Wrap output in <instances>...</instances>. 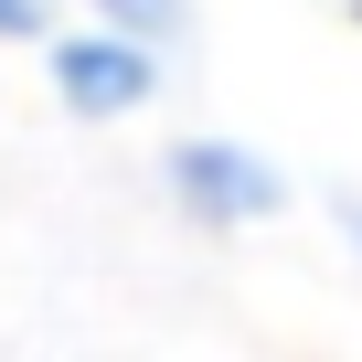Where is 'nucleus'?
<instances>
[{
  "mask_svg": "<svg viewBox=\"0 0 362 362\" xmlns=\"http://www.w3.org/2000/svg\"><path fill=\"white\" fill-rule=\"evenodd\" d=\"M170 192H181L192 224H267V214H288V181L256 149H235V139H170Z\"/></svg>",
  "mask_w": 362,
  "mask_h": 362,
  "instance_id": "f257e3e1",
  "label": "nucleus"
},
{
  "mask_svg": "<svg viewBox=\"0 0 362 362\" xmlns=\"http://www.w3.org/2000/svg\"><path fill=\"white\" fill-rule=\"evenodd\" d=\"M54 86H64L75 117H128V107H149L160 54H139V43H117V33H64V43H54Z\"/></svg>",
  "mask_w": 362,
  "mask_h": 362,
  "instance_id": "f03ea898",
  "label": "nucleus"
},
{
  "mask_svg": "<svg viewBox=\"0 0 362 362\" xmlns=\"http://www.w3.org/2000/svg\"><path fill=\"white\" fill-rule=\"evenodd\" d=\"M86 11H96V33H117L139 54H170L181 33H192V0H86Z\"/></svg>",
  "mask_w": 362,
  "mask_h": 362,
  "instance_id": "7ed1b4c3",
  "label": "nucleus"
},
{
  "mask_svg": "<svg viewBox=\"0 0 362 362\" xmlns=\"http://www.w3.org/2000/svg\"><path fill=\"white\" fill-rule=\"evenodd\" d=\"M0 43H43V0H0Z\"/></svg>",
  "mask_w": 362,
  "mask_h": 362,
  "instance_id": "20e7f679",
  "label": "nucleus"
},
{
  "mask_svg": "<svg viewBox=\"0 0 362 362\" xmlns=\"http://www.w3.org/2000/svg\"><path fill=\"white\" fill-rule=\"evenodd\" d=\"M341 235H351V245H362V203H341Z\"/></svg>",
  "mask_w": 362,
  "mask_h": 362,
  "instance_id": "39448f33",
  "label": "nucleus"
}]
</instances>
